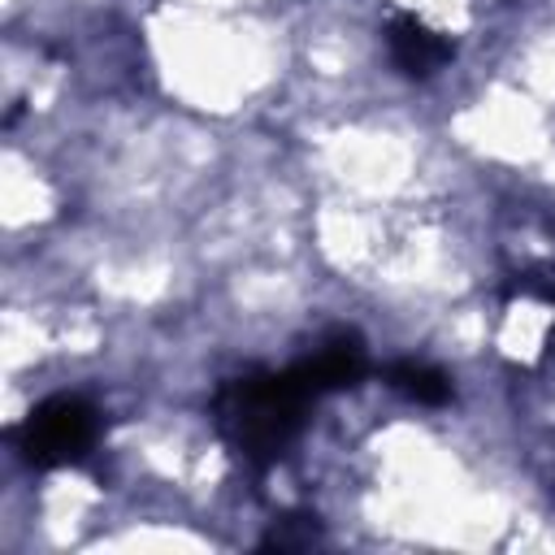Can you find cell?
I'll return each instance as SVG.
<instances>
[{
    "label": "cell",
    "instance_id": "cell-1",
    "mask_svg": "<svg viewBox=\"0 0 555 555\" xmlns=\"http://www.w3.org/2000/svg\"><path fill=\"white\" fill-rule=\"evenodd\" d=\"M312 399H321V395L299 364H291L282 373H247L217 390L212 421L234 455L264 468L299 434Z\"/></svg>",
    "mask_w": 555,
    "mask_h": 555
},
{
    "label": "cell",
    "instance_id": "cell-2",
    "mask_svg": "<svg viewBox=\"0 0 555 555\" xmlns=\"http://www.w3.org/2000/svg\"><path fill=\"white\" fill-rule=\"evenodd\" d=\"M95 429H100V421H95L91 403H82L78 395H56L26 416V425L17 429V447L30 464L56 468V464L82 460L95 442Z\"/></svg>",
    "mask_w": 555,
    "mask_h": 555
},
{
    "label": "cell",
    "instance_id": "cell-3",
    "mask_svg": "<svg viewBox=\"0 0 555 555\" xmlns=\"http://www.w3.org/2000/svg\"><path fill=\"white\" fill-rule=\"evenodd\" d=\"M386 43H390L395 65H399L403 74H412V78H429V74H438V69L455 56L451 39H442L438 30H429L425 22H416V17H408V13H399V17L386 26Z\"/></svg>",
    "mask_w": 555,
    "mask_h": 555
},
{
    "label": "cell",
    "instance_id": "cell-4",
    "mask_svg": "<svg viewBox=\"0 0 555 555\" xmlns=\"http://www.w3.org/2000/svg\"><path fill=\"white\" fill-rule=\"evenodd\" d=\"M299 369L308 373V382L317 386V395H330V390L356 386L369 373V356H364V347H360L356 334H338L325 347H317L308 360H299Z\"/></svg>",
    "mask_w": 555,
    "mask_h": 555
},
{
    "label": "cell",
    "instance_id": "cell-5",
    "mask_svg": "<svg viewBox=\"0 0 555 555\" xmlns=\"http://www.w3.org/2000/svg\"><path fill=\"white\" fill-rule=\"evenodd\" d=\"M386 377H390V386H395L399 395H408V399H416V403H425V408H438V403L451 399L447 373L434 369V364H425V360H399V364H390Z\"/></svg>",
    "mask_w": 555,
    "mask_h": 555
}]
</instances>
